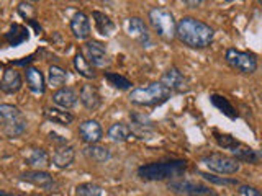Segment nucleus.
<instances>
[{"label": "nucleus", "instance_id": "f704fd0d", "mask_svg": "<svg viewBox=\"0 0 262 196\" xmlns=\"http://www.w3.org/2000/svg\"><path fill=\"white\" fill-rule=\"evenodd\" d=\"M184 4H185V5H188L190 8H199L203 2H202V0H196V2H190V0H185Z\"/></svg>", "mask_w": 262, "mask_h": 196}, {"label": "nucleus", "instance_id": "f8f14e48", "mask_svg": "<svg viewBox=\"0 0 262 196\" xmlns=\"http://www.w3.org/2000/svg\"><path fill=\"white\" fill-rule=\"evenodd\" d=\"M79 136L87 145L98 144L103 139V129L97 119H85L79 125Z\"/></svg>", "mask_w": 262, "mask_h": 196}, {"label": "nucleus", "instance_id": "6ab92c4d", "mask_svg": "<svg viewBox=\"0 0 262 196\" xmlns=\"http://www.w3.org/2000/svg\"><path fill=\"white\" fill-rule=\"evenodd\" d=\"M74 159H76V149H74L72 145H61V147H57L53 154L51 165H54L59 170H64L71 165Z\"/></svg>", "mask_w": 262, "mask_h": 196}, {"label": "nucleus", "instance_id": "0eeeda50", "mask_svg": "<svg viewBox=\"0 0 262 196\" xmlns=\"http://www.w3.org/2000/svg\"><path fill=\"white\" fill-rule=\"evenodd\" d=\"M200 162L205 163V165L208 167V170L220 175H233V174H237L241 168V163L234 157H228V155H221V154L203 155Z\"/></svg>", "mask_w": 262, "mask_h": 196}, {"label": "nucleus", "instance_id": "9d476101", "mask_svg": "<svg viewBox=\"0 0 262 196\" xmlns=\"http://www.w3.org/2000/svg\"><path fill=\"white\" fill-rule=\"evenodd\" d=\"M20 180H23V182H27L30 185L39 186V188H43V190H48V191H53L54 188L57 186L54 177L51 174H48V172H45V170L23 172V174L20 175Z\"/></svg>", "mask_w": 262, "mask_h": 196}, {"label": "nucleus", "instance_id": "5701e85b", "mask_svg": "<svg viewBox=\"0 0 262 196\" xmlns=\"http://www.w3.org/2000/svg\"><path fill=\"white\" fill-rule=\"evenodd\" d=\"M92 18H94V23H95V28L97 31L100 33L102 36L105 38H108L113 35V31H115V23L110 20V16L108 15H105L102 12H92Z\"/></svg>", "mask_w": 262, "mask_h": 196}, {"label": "nucleus", "instance_id": "c756f323", "mask_svg": "<svg viewBox=\"0 0 262 196\" xmlns=\"http://www.w3.org/2000/svg\"><path fill=\"white\" fill-rule=\"evenodd\" d=\"M77 196H105V191L100 185L97 183H80L76 188Z\"/></svg>", "mask_w": 262, "mask_h": 196}, {"label": "nucleus", "instance_id": "c9c22d12", "mask_svg": "<svg viewBox=\"0 0 262 196\" xmlns=\"http://www.w3.org/2000/svg\"><path fill=\"white\" fill-rule=\"evenodd\" d=\"M190 196H199V194H190Z\"/></svg>", "mask_w": 262, "mask_h": 196}, {"label": "nucleus", "instance_id": "b1692460", "mask_svg": "<svg viewBox=\"0 0 262 196\" xmlns=\"http://www.w3.org/2000/svg\"><path fill=\"white\" fill-rule=\"evenodd\" d=\"M72 64H74V69H76V72L79 74V76L85 77L89 80H94L97 77V74L94 70V65H90V62L85 59V56L82 53H77L76 56H74Z\"/></svg>", "mask_w": 262, "mask_h": 196}, {"label": "nucleus", "instance_id": "6e6552de", "mask_svg": "<svg viewBox=\"0 0 262 196\" xmlns=\"http://www.w3.org/2000/svg\"><path fill=\"white\" fill-rule=\"evenodd\" d=\"M84 53H85V59L90 62V65L94 67H105V65L110 64V57L106 53L105 46L100 41H87L84 46Z\"/></svg>", "mask_w": 262, "mask_h": 196}, {"label": "nucleus", "instance_id": "393cba45", "mask_svg": "<svg viewBox=\"0 0 262 196\" xmlns=\"http://www.w3.org/2000/svg\"><path fill=\"white\" fill-rule=\"evenodd\" d=\"M84 155L87 159L94 160L97 163H103L106 160H110L112 157V152L106 149L105 145H100V144H90L84 149Z\"/></svg>", "mask_w": 262, "mask_h": 196}, {"label": "nucleus", "instance_id": "9b49d317", "mask_svg": "<svg viewBox=\"0 0 262 196\" xmlns=\"http://www.w3.org/2000/svg\"><path fill=\"white\" fill-rule=\"evenodd\" d=\"M159 82L166 85L170 90V92L182 93V92H187V90H188V80H187V77L177 67H174V65L169 67L166 72L162 74V77H161Z\"/></svg>", "mask_w": 262, "mask_h": 196}, {"label": "nucleus", "instance_id": "7c9ffc66", "mask_svg": "<svg viewBox=\"0 0 262 196\" xmlns=\"http://www.w3.org/2000/svg\"><path fill=\"white\" fill-rule=\"evenodd\" d=\"M105 79L108 80V84L112 87L118 88V90H129L131 85H133L126 77L120 76V74H110V72H106L105 74Z\"/></svg>", "mask_w": 262, "mask_h": 196}, {"label": "nucleus", "instance_id": "f257e3e1", "mask_svg": "<svg viewBox=\"0 0 262 196\" xmlns=\"http://www.w3.org/2000/svg\"><path fill=\"white\" fill-rule=\"evenodd\" d=\"M215 30L195 16H184L177 21V39L187 47L205 49L213 43Z\"/></svg>", "mask_w": 262, "mask_h": 196}, {"label": "nucleus", "instance_id": "ddd939ff", "mask_svg": "<svg viewBox=\"0 0 262 196\" xmlns=\"http://www.w3.org/2000/svg\"><path fill=\"white\" fill-rule=\"evenodd\" d=\"M167 188L172 193H185V196L211 194V190L208 186H205L202 183H196V182H190V180H176V182H170Z\"/></svg>", "mask_w": 262, "mask_h": 196}, {"label": "nucleus", "instance_id": "473e14b6", "mask_svg": "<svg viewBox=\"0 0 262 196\" xmlns=\"http://www.w3.org/2000/svg\"><path fill=\"white\" fill-rule=\"evenodd\" d=\"M237 193L241 196H262V191L251 185H239L237 186Z\"/></svg>", "mask_w": 262, "mask_h": 196}, {"label": "nucleus", "instance_id": "20e7f679", "mask_svg": "<svg viewBox=\"0 0 262 196\" xmlns=\"http://www.w3.org/2000/svg\"><path fill=\"white\" fill-rule=\"evenodd\" d=\"M147 20H149V24L154 30V33L161 39L170 43V41H174L177 38V21L172 12H169L167 8L162 7L151 8L149 13H147Z\"/></svg>", "mask_w": 262, "mask_h": 196}, {"label": "nucleus", "instance_id": "f3484780", "mask_svg": "<svg viewBox=\"0 0 262 196\" xmlns=\"http://www.w3.org/2000/svg\"><path fill=\"white\" fill-rule=\"evenodd\" d=\"M23 85V79L21 74L16 69H7L0 80V90L7 95H13L16 93Z\"/></svg>", "mask_w": 262, "mask_h": 196}, {"label": "nucleus", "instance_id": "412c9836", "mask_svg": "<svg viewBox=\"0 0 262 196\" xmlns=\"http://www.w3.org/2000/svg\"><path fill=\"white\" fill-rule=\"evenodd\" d=\"M25 160H27L28 165L33 167L35 170H43V168L51 165V159H49L48 152L45 149H41V147H35V149H31Z\"/></svg>", "mask_w": 262, "mask_h": 196}, {"label": "nucleus", "instance_id": "39448f33", "mask_svg": "<svg viewBox=\"0 0 262 196\" xmlns=\"http://www.w3.org/2000/svg\"><path fill=\"white\" fill-rule=\"evenodd\" d=\"M27 118L20 108L10 103H0V126L8 137H18L27 131Z\"/></svg>", "mask_w": 262, "mask_h": 196}, {"label": "nucleus", "instance_id": "1a4fd4ad", "mask_svg": "<svg viewBox=\"0 0 262 196\" xmlns=\"http://www.w3.org/2000/svg\"><path fill=\"white\" fill-rule=\"evenodd\" d=\"M128 35L136 39L143 47H149L152 44L149 28H147L144 20L139 18V16H131L128 20Z\"/></svg>", "mask_w": 262, "mask_h": 196}, {"label": "nucleus", "instance_id": "423d86ee", "mask_svg": "<svg viewBox=\"0 0 262 196\" xmlns=\"http://www.w3.org/2000/svg\"><path fill=\"white\" fill-rule=\"evenodd\" d=\"M225 61L231 69H234L239 74H254L257 70V57L252 53L248 51H239V49L228 47L225 53Z\"/></svg>", "mask_w": 262, "mask_h": 196}, {"label": "nucleus", "instance_id": "2f4dec72", "mask_svg": "<svg viewBox=\"0 0 262 196\" xmlns=\"http://www.w3.org/2000/svg\"><path fill=\"white\" fill-rule=\"evenodd\" d=\"M216 136V142L218 145H221L223 149H228V151H234L237 145H239L241 142H237L236 139L233 136H229V134H215Z\"/></svg>", "mask_w": 262, "mask_h": 196}, {"label": "nucleus", "instance_id": "7ed1b4c3", "mask_svg": "<svg viewBox=\"0 0 262 196\" xmlns=\"http://www.w3.org/2000/svg\"><path fill=\"white\" fill-rule=\"evenodd\" d=\"M170 95L172 92L164 84H161V82H151V84L144 87L131 88L128 98L136 106H158L166 103Z\"/></svg>", "mask_w": 262, "mask_h": 196}, {"label": "nucleus", "instance_id": "4be33fe9", "mask_svg": "<svg viewBox=\"0 0 262 196\" xmlns=\"http://www.w3.org/2000/svg\"><path fill=\"white\" fill-rule=\"evenodd\" d=\"M45 116L48 121L54 122V125H61V126H68L74 121V114H71L68 110L57 108V106H49V108H46Z\"/></svg>", "mask_w": 262, "mask_h": 196}, {"label": "nucleus", "instance_id": "aec40b11", "mask_svg": "<svg viewBox=\"0 0 262 196\" xmlns=\"http://www.w3.org/2000/svg\"><path fill=\"white\" fill-rule=\"evenodd\" d=\"M69 79V74L66 69H62L61 65H49L48 69V77H46V85L51 88L59 90L66 85V82Z\"/></svg>", "mask_w": 262, "mask_h": 196}, {"label": "nucleus", "instance_id": "a211bd4d", "mask_svg": "<svg viewBox=\"0 0 262 196\" xmlns=\"http://www.w3.org/2000/svg\"><path fill=\"white\" fill-rule=\"evenodd\" d=\"M79 100L80 103L85 106L87 110H97L98 106L102 105V96H100V92H98V88L92 84H85L82 85L80 92H79Z\"/></svg>", "mask_w": 262, "mask_h": 196}, {"label": "nucleus", "instance_id": "c85d7f7f", "mask_svg": "<svg viewBox=\"0 0 262 196\" xmlns=\"http://www.w3.org/2000/svg\"><path fill=\"white\" fill-rule=\"evenodd\" d=\"M199 175L203 177L207 182L213 183V185H218V186H239V182L236 178H229V177H218V175H213V174H207V172H199Z\"/></svg>", "mask_w": 262, "mask_h": 196}, {"label": "nucleus", "instance_id": "2eb2a0df", "mask_svg": "<svg viewBox=\"0 0 262 196\" xmlns=\"http://www.w3.org/2000/svg\"><path fill=\"white\" fill-rule=\"evenodd\" d=\"M25 79H27V87L31 93L35 95H43L46 92V79L38 67L30 65L25 70Z\"/></svg>", "mask_w": 262, "mask_h": 196}, {"label": "nucleus", "instance_id": "dca6fc26", "mask_svg": "<svg viewBox=\"0 0 262 196\" xmlns=\"http://www.w3.org/2000/svg\"><path fill=\"white\" fill-rule=\"evenodd\" d=\"M79 93L71 87H62L53 93V103L61 110H72L77 105Z\"/></svg>", "mask_w": 262, "mask_h": 196}, {"label": "nucleus", "instance_id": "e433bc0d", "mask_svg": "<svg viewBox=\"0 0 262 196\" xmlns=\"http://www.w3.org/2000/svg\"><path fill=\"white\" fill-rule=\"evenodd\" d=\"M260 5H262V2H260Z\"/></svg>", "mask_w": 262, "mask_h": 196}, {"label": "nucleus", "instance_id": "bb28decb", "mask_svg": "<svg viewBox=\"0 0 262 196\" xmlns=\"http://www.w3.org/2000/svg\"><path fill=\"white\" fill-rule=\"evenodd\" d=\"M231 152H233L234 159L237 162H249V163H254V162H257L260 159V154L259 152H256L254 149H251V147H246L243 144H239Z\"/></svg>", "mask_w": 262, "mask_h": 196}, {"label": "nucleus", "instance_id": "a878e982", "mask_svg": "<svg viewBox=\"0 0 262 196\" xmlns=\"http://www.w3.org/2000/svg\"><path fill=\"white\" fill-rule=\"evenodd\" d=\"M106 136H108L113 142H125L133 136V131H131V128L125 125V122H115V125H112L108 131H106Z\"/></svg>", "mask_w": 262, "mask_h": 196}, {"label": "nucleus", "instance_id": "f03ea898", "mask_svg": "<svg viewBox=\"0 0 262 196\" xmlns=\"http://www.w3.org/2000/svg\"><path fill=\"white\" fill-rule=\"evenodd\" d=\"M187 170L185 160H162L144 163L138 168V177L144 182H162V180H177Z\"/></svg>", "mask_w": 262, "mask_h": 196}, {"label": "nucleus", "instance_id": "cd10ccee", "mask_svg": "<svg viewBox=\"0 0 262 196\" xmlns=\"http://www.w3.org/2000/svg\"><path fill=\"white\" fill-rule=\"evenodd\" d=\"M210 100H211V103L215 105L221 113H225L228 118H231V119L237 118V113H236V110L233 108V105L228 102V98L220 96V95H211V96H210Z\"/></svg>", "mask_w": 262, "mask_h": 196}, {"label": "nucleus", "instance_id": "4468645a", "mask_svg": "<svg viewBox=\"0 0 262 196\" xmlns=\"http://www.w3.org/2000/svg\"><path fill=\"white\" fill-rule=\"evenodd\" d=\"M71 31L76 39L79 41H85L92 35V27H90V20L84 12H77L74 13L71 18Z\"/></svg>", "mask_w": 262, "mask_h": 196}, {"label": "nucleus", "instance_id": "72a5a7b5", "mask_svg": "<svg viewBox=\"0 0 262 196\" xmlns=\"http://www.w3.org/2000/svg\"><path fill=\"white\" fill-rule=\"evenodd\" d=\"M18 13L23 16V18H30V15H33L35 13V7H33L31 4H25V2H21V4H18Z\"/></svg>", "mask_w": 262, "mask_h": 196}]
</instances>
